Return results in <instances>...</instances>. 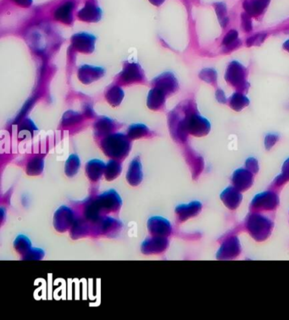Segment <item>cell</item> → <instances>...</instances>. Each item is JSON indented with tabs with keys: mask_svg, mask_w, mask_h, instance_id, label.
Masks as SVG:
<instances>
[{
	"mask_svg": "<svg viewBox=\"0 0 289 320\" xmlns=\"http://www.w3.org/2000/svg\"><path fill=\"white\" fill-rule=\"evenodd\" d=\"M247 76V70L245 66L241 65L237 61H232L229 64L226 68L225 79L229 84L235 87L237 90H247L249 88V84L246 81Z\"/></svg>",
	"mask_w": 289,
	"mask_h": 320,
	"instance_id": "cell-1",
	"label": "cell"
},
{
	"mask_svg": "<svg viewBox=\"0 0 289 320\" xmlns=\"http://www.w3.org/2000/svg\"><path fill=\"white\" fill-rule=\"evenodd\" d=\"M184 126L195 135H205L210 129V123L195 113L187 115V118L184 120Z\"/></svg>",
	"mask_w": 289,
	"mask_h": 320,
	"instance_id": "cell-2",
	"label": "cell"
},
{
	"mask_svg": "<svg viewBox=\"0 0 289 320\" xmlns=\"http://www.w3.org/2000/svg\"><path fill=\"white\" fill-rule=\"evenodd\" d=\"M72 44L81 52L91 53L94 49L95 37L87 33H79L72 37Z\"/></svg>",
	"mask_w": 289,
	"mask_h": 320,
	"instance_id": "cell-3",
	"label": "cell"
},
{
	"mask_svg": "<svg viewBox=\"0 0 289 320\" xmlns=\"http://www.w3.org/2000/svg\"><path fill=\"white\" fill-rule=\"evenodd\" d=\"M101 16V10L92 1H87L84 7L79 11L78 13L79 19L87 22H96L100 21Z\"/></svg>",
	"mask_w": 289,
	"mask_h": 320,
	"instance_id": "cell-4",
	"label": "cell"
},
{
	"mask_svg": "<svg viewBox=\"0 0 289 320\" xmlns=\"http://www.w3.org/2000/svg\"><path fill=\"white\" fill-rule=\"evenodd\" d=\"M270 1L271 0H245L244 8L250 16H260L267 8Z\"/></svg>",
	"mask_w": 289,
	"mask_h": 320,
	"instance_id": "cell-5",
	"label": "cell"
},
{
	"mask_svg": "<svg viewBox=\"0 0 289 320\" xmlns=\"http://www.w3.org/2000/svg\"><path fill=\"white\" fill-rule=\"evenodd\" d=\"M103 74L104 70L102 68L92 66H82L79 70V77L84 84H91L92 82L96 81L102 76Z\"/></svg>",
	"mask_w": 289,
	"mask_h": 320,
	"instance_id": "cell-6",
	"label": "cell"
},
{
	"mask_svg": "<svg viewBox=\"0 0 289 320\" xmlns=\"http://www.w3.org/2000/svg\"><path fill=\"white\" fill-rule=\"evenodd\" d=\"M157 88L162 90L165 94L166 93H172L176 91L177 89V81L175 76L171 73H166L161 75L157 79Z\"/></svg>",
	"mask_w": 289,
	"mask_h": 320,
	"instance_id": "cell-7",
	"label": "cell"
},
{
	"mask_svg": "<svg viewBox=\"0 0 289 320\" xmlns=\"http://www.w3.org/2000/svg\"><path fill=\"white\" fill-rule=\"evenodd\" d=\"M74 8L73 1H66L61 5L55 12V17L57 21L64 23H71L72 21V11Z\"/></svg>",
	"mask_w": 289,
	"mask_h": 320,
	"instance_id": "cell-8",
	"label": "cell"
},
{
	"mask_svg": "<svg viewBox=\"0 0 289 320\" xmlns=\"http://www.w3.org/2000/svg\"><path fill=\"white\" fill-rule=\"evenodd\" d=\"M165 93L162 90L155 88L150 91L148 98V105L152 110H158L163 105L165 101Z\"/></svg>",
	"mask_w": 289,
	"mask_h": 320,
	"instance_id": "cell-9",
	"label": "cell"
},
{
	"mask_svg": "<svg viewBox=\"0 0 289 320\" xmlns=\"http://www.w3.org/2000/svg\"><path fill=\"white\" fill-rule=\"evenodd\" d=\"M222 45L225 46L224 47L225 52H230L242 45V42L238 39V33L236 30H231L228 33H226L224 37Z\"/></svg>",
	"mask_w": 289,
	"mask_h": 320,
	"instance_id": "cell-10",
	"label": "cell"
},
{
	"mask_svg": "<svg viewBox=\"0 0 289 320\" xmlns=\"http://www.w3.org/2000/svg\"><path fill=\"white\" fill-rule=\"evenodd\" d=\"M250 105V100L242 93H235L230 99V106L236 111H240Z\"/></svg>",
	"mask_w": 289,
	"mask_h": 320,
	"instance_id": "cell-11",
	"label": "cell"
},
{
	"mask_svg": "<svg viewBox=\"0 0 289 320\" xmlns=\"http://www.w3.org/2000/svg\"><path fill=\"white\" fill-rule=\"evenodd\" d=\"M215 8H216V15L218 17L219 22L222 27L228 24L229 19L226 16L227 11H226V6L225 4L222 2H218V3L215 4Z\"/></svg>",
	"mask_w": 289,
	"mask_h": 320,
	"instance_id": "cell-12",
	"label": "cell"
},
{
	"mask_svg": "<svg viewBox=\"0 0 289 320\" xmlns=\"http://www.w3.org/2000/svg\"><path fill=\"white\" fill-rule=\"evenodd\" d=\"M108 100L111 104L114 105H119L121 100L123 99V91L117 87H114L113 89H111L109 91L108 95H107Z\"/></svg>",
	"mask_w": 289,
	"mask_h": 320,
	"instance_id": "cell-13",
	"label": "cell"
},
{
	"mask_svg": "<svg viewBox=\"0 0 289 320\" xmlns=\"http://www.w3.org/2000/svg\"><path fill=\"white\" fill-rule=\"evenodd\" d=\"M122 76L126 82L135 81L141 77V73H140L139 69L137 68L136 65H131L128 69L125 70Z\"/></svg>",
	"mask_w": 289,
	"mask_h": 320,
	"instance_id": "cell-14",
	"label": "cell"
},
{
	"mask_svg": "<svg viewBox=\"0 0 289 320\" xmlns=\"http://www.w3.org/2000/svg\"><path fill=\"white\" fill-rule=\"evenodd\" d=\"M200 77L208 84H216L217 81V73L214 69H204L200 73Z\"/></svg>",
	"mask_w": 289,
	"mask_h": 320,
	"instance_id": "cell-15",
	"label": "cell"
},
{
	"mask_svg": "<svg viewBox=\"0 0 289 320\" xmlns=\"http://www.w3.org/2000/svg\"><path fill=\"white\" fill-rule=\"evenodd\" d=\"M266 33H257V34L253 35L252 37H249L247 41L248 47H251V46H259L261 45L265 39H266Z\"/></svg>",
	"mask_w": 289,
	"mask_h": 320,
	"instance_id": "cell-16",
	"label": "cell"
},
{
	"mask_svg": "<svg viewBox=\"0 0 289 320\" xmlns=\"http://www.w3.org/2000/svg\"><path fill=\"white\" fill-rule=\"evenodd\" d=\"M242 26L244 31L246 32H250L252 31L253 26L251 21V16L248 15L246 12L242 15Z\"/></svg>",
	"mask_w": 289,
	"mask_h": 320,
	"instance_id": "cell-17",
	"label": "cell"
},
{
	"mask_svg": "<svg viewBox=\"0 0 289 320\" xmlns=\"http://www.w3.org/2000/svg\"><path fill=\"white\" fill-rule=\"evenodd\" d=\"M278 140V136L275 134H269L266 138V147L267 150H270L274 144H276V141Z\"/></svg>",
	"mask_w": 289,
	"mask_h": 320,
	"instance_id": "cell-18",
	"label": "cell"
},
{
	"mask_svg": "<svg viewBox=\"0 0 289 320\" xmlns=\"http://www.w3.org/2000/svg\"><path fill=\"white\" fill-rule=\"evenodd\" d=\"M216 100H218L219 102L221 104H225L226 103V97L225 95V93L223 92V90H218L216 93Z\"/></svg>",
	"mask_w": 289,
	"mask_h": 320,
	"instance_id": "cell-19",
	"label": "cell"
},
{
	"mask_svg": "<svg viewBox=\"0 0 289 320\" xmlns=\"http://www.w3.org/2000/svg\"><path fill=\"white\" fill-rule=\"evenodd\" d=\"M18 6L21 7H29L32 3V0H14Z\"/></svg>",
	"mask_w": 289,
	"mask_h": 320,
	"instance_id": "cell-20",
	"label": "cell"
},
{
	"mask_svg": "<svg viewBox=\"0 0 289 320\" xmlns=\"http://www.w3.org/2000/svg\"><path fill=\"white\" fill-rule=\"evenodd\" d=\"M150 1L153 4V5H155V6H160L161 4L164 3V1H165V0H150Z\"/></svg>",
	"mask_w": 289,
	"mask_h": 320,
	"instance_id": "cell-21",
	"label": "cell"
},
{
	"mask_svg": "<svg viewBox=\"0 0 289 320\" xmlns=\"http://www.w3.org/2000/svg\"><path fill=\"white\" fill-rule=\"evenodd\" d=\"M282 47H283L284 50L289 53V39L286 40V42L284 43Z\"/></svg>",
	"mask_w": 289,
	"mask_h": 320,
	"instance_id": "cell-22",
	"label": "cell"
}]
</instances>
